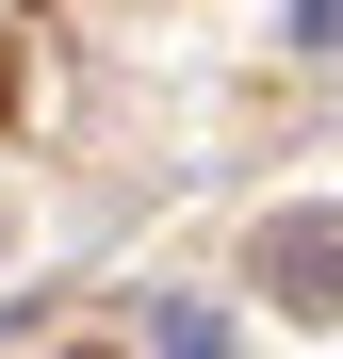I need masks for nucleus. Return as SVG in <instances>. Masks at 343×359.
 <instances>
[{
  "instance_id": "obj_1",
  "label": "nucleus",
  "mask_w": 343,
  "mask_h": 359,
  "mask_svg": "<svg viewBox=\"0 0 343 359\" xmlns=\"http://www.w3.org/2000/svg\"><path fill=\"white\" fill-rule=\"evenodd\" d=\"M262 278L295 294L311 327H343V212H278V229H262Z\"/></svg>"
}]
</instances>
